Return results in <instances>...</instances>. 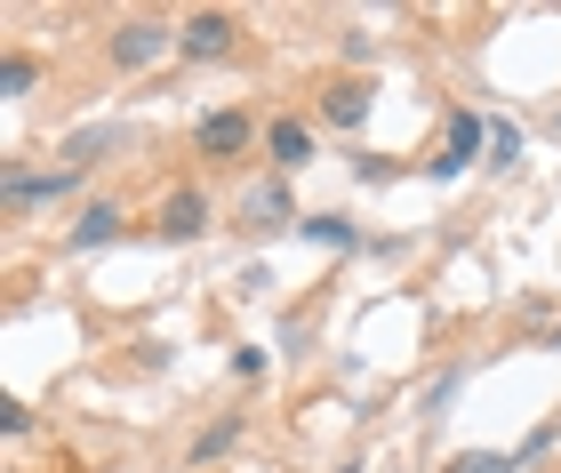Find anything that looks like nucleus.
<instances>
[{
  "instance_id": "1",
  "label": "nucleus",
  "mask_w": 561,
  "mask_h": 473,
  "mask_svg": "<svg viewBox=\"0 0 561 473\" xmlns=\"http://www.w3.org/2000/svg\"><path fill=\"white\" fill-rule=\"evenodd\" d=\"M490 153V120L481 113H449V145H442V161H425L433 177H466V169Z\"/></svg>"
},
{
  "instance_id": "2",
  "label": "nucleus",
  "mask_w": 561,
  "mask_h": 473,
  "mask_svg": "<svg viewBox=\"0 0 561 473\" xmlns=\"http://www.w3.org/2000/svg\"><path fill=\"white\" fill-rule=\"evenodd\" d=\"M72 185H81V169H41V177H33V169H9V177H0V201L33 209V201H65Z\"/></svg>"
},
{
  "instance_id": "3",
  "label": "nucleus",
  "mask_w": 561,
  "mask_h": 473,
  "mask_svg": "<svg viewBox=\"0 0 561 473\" xmlns=\"http://www.w3.org/2000/svg\"><path fill=\"white\" fill-rule=\"evenodd\" d=\"M249 137H257V120H249L241 105H225V113H209V120L193 129V145H201L209 161H233V153H249Z\"/></svg>"
},
{
  "instance_id": "4",
  "label": "nucleus",
  "mask_w": 561,
  "mask_h": 473,
  "mask_svg": "<svg viewBox=\"0 0 561 473\" xmlns=\"http://www.w3.org/2000/svg\"><path fill=\"white\" fill-rule=\"evenodd\" d=\"M169 41H176V33H169L161 16H137V24H121V33H113V65H152Z\"/></svg>"
},
{
  "instance_id": "5",
  "label": "nucleus",
  "mask_w": 561,
  "mask_h": 473,
  "mask_svg": "<svg viewBox=\"0 0 561 473\" xmlns=\"http://www.w3.org/2000/svg\"><path fill=\"white\" fill-rule=\"evenodd\" d=\"M176 48H185V57H225V48H233V16H225V9H201V16H185Z\"/></svg>"
},
{
  "instance_id": "6",
  "label": "nucleus",
  "mask_w": 561,
  "mask_h": 473,
  "mask_svg": "<svg viewBox=\"0 0 561 473\" xmlns=\"http://www.w3.org/2000/svg\"><path fill=\"white\" fill-rule=\"evenodd\" d=\"M161 233L169 241H201V233H209V193H169V201H161Z\"/></svg>"
},
{
  "instance_id": "7",
  "label": "nucleus",
  "mask_w": 561,
  "mask_h": 473,
  "mask_svg": "<svg viewBox=\"0 0 561 473\" xmlns=\"http://www.w3.org/2000/svg\"><path fill=\"white\" fill-rule=\"evenodd\" d=\"M265 153H273L280 177H289V169L313 161V129H305V120H273V129H265Z\"/></svg>"
},
{
  "instance_id": "8",
  "label": "nucleus",
  "mask_w": 561,
  "mask_h": 473,
  "mask_svg": "<svg viewBox=\"0 0 561 473\" xmlns=\"http://www.w3.org/2000/svg\"><path fill=\"white\" fill-rule=\"evenodd\" d=\"M65 241H72V249H105V241H121V209H113V201L81 209V226H72Z\"/></svg>"
},
{
  "instance_id": "9",
  "label": "nucleus",
  "mask_w": 561,
  "mask_h": 473,
  "mask_svg": "<svg viewBox=\"0 0 561 473\" xmlns=\"http://www.w3.org/2000/svg\"><path fill=\"white\" fill-rule=\"evenodd\" d=\"M321 113L337 120V129H362V120H369V89L362 81H337V89L321 96Z\"/></svg>"
},
{
  "instance_id": "10",
  "label": "nucleus",
  "mask_w": 561,
  "mask_h": 473,
  "mask_svg": "<svg viewBox=\"0 0 561 473\" xmlns=\"http://www.w3.org/2000/svg\"><path fill=\"white\" fill-rule=\"evenodd\" d=\"M241 434H249V417H209V426H201V441H193V465H217Z\"/></svg>"
},
{
  "instance_id": "11",
  "label": "nucleus",
  "mask_w": 561,
  "mask_h": 473,
  "mask_svg": "<svg viewBox=\"0 0 561 473\" xmlns=\"http://www.w3.org/2000/svg\"><path fill=\"white\" fill-rule=\"evenodd\" d=\"M241 217H265V226H297V217H289V193H280V177L249 185V193H241Z\"/></svg>"
},
{
  "instance_id": "12",
  "label": "nucleus",
  "mask_w": 561,
  "mask_h": 473,
  "mask_svg": "<svg viewBox=\"0 0 561 473\" xmlns=\"http://www.w3.org/2000/svg\"><path fill=\"white\" fill-rule=\"evenodd\" d=\"M297 233H305V241H321V249H362L353 217H337V209H321V217H297Z\"/></svg>"
},
{
  "instance_id": "13",
  "label": "nucleus",
  "mask_w": 561,
  "mask_h": 473,
  "mask_svg": "<svg viewBox=\"0 0 561 473\" xmlns=\"http://www.w3.org/2000/svg\"><path fill=\"white\" fill-rule=\"evenodd\" d=\"M442 473H522V458L514 450H466V458H449Z\"/></svg>"
},
{
  "instance_id": "14",
  "label": "nucleus",
  "mask_w": 561,
  "mask_h": 473,
  "mask_svg": "<svg viewBox=\"0 0 561 473\" xmlns=\"http://www.w3.org/2000/svg\"><path fill=\"white\" fill-rule=\"evenodd\" d=\"M33 81H41V57L9 48V65H0V89H9V96H33Z\"/></svg>"
},
{
  "instance_id": "15",
  "label": "nucleus",
  "mask_w": 561,
  "mask_h": 473,
  "mask_svg": "<svg viewBox=\"0 0 561 473\" xmlns=\"http://www.w3.org/2000/svg\"><path fill=\"white\" fill-rule=\"evenodd\" d=\"M522 161V129L514 120H490V169H514Z\"/></svg>"
},
{
  "instance_id": "16",
  "label": "nucleus",
  "mask_w": 561,
  "mask_h": 473,
  "mask_svg": "<svg viewBox=\"0 0 561 473\" xmlns=\"http://www.w3.org/2000/svg\"><path fill=\"white\" fill-rule=\"evenodd\" d=\"M105 145H121V129H81V137H72V145H65V161H72V169H81L89 153H105Z\"/></svg>"
},
{
  "instance_id": "17",
  "label": "nucleus",
  "mask_w": 561,
  "mask_h": 473,
  "mask_svg": "<svg viewBox=\"0 0 561 473\" xmlns=\"http://www.w3.org/2000/svg\"><path fill=\"white\" fill-rule=\"evenodd\" d=\"M233 378H249V385L265 378V354H257V345H241V354H233Z\"/></svg>"
},
{
  "instance_id": "18",
  "label": "nucleus",
  "mask_w": 561,
  "mask_h": 473,
  "mask_svg": "<svg viewBox=\"0 0 561 473\" xmlns=\"http://www.w3.org/2000/svg\"><path fill=\"white\" fill-rule=\"evenodd\" d=\"M337 473H362V465H337Z\"/></svg>"
}]
</instances>
